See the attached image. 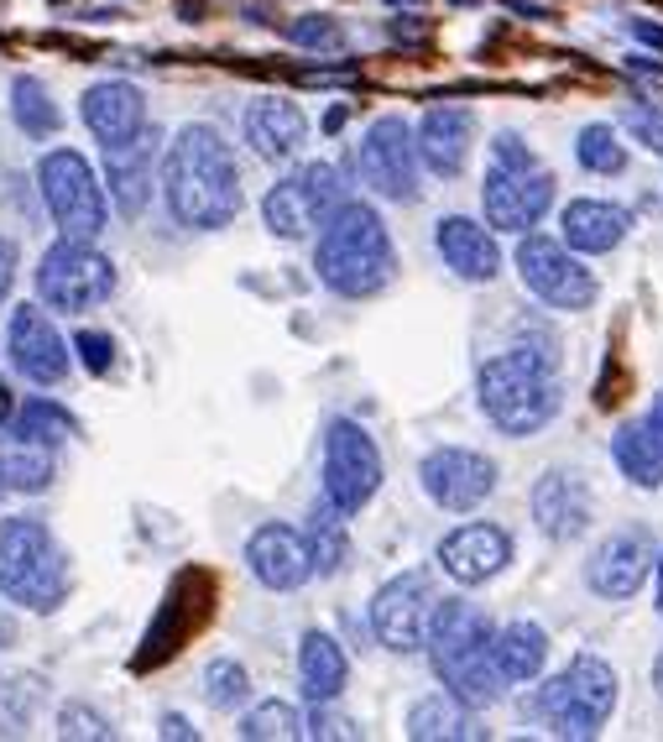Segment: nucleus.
Masks as SVG:
<instances>
[{
	"label": "nucleus",
	"instance_id": "1",
	"mask_svg": "<svg viewBox=\"0 0 663 742\" xmlns=\"http://www.w3.org/2000/svg\"><path fill=\"white\" fill-rule=\"evenodd\" d=\"M162 194H167L173 221L188 225V230L230 225L246 200L230 141L215 126H183L167 147V162H162Z\"/></svg>",
	"mask_w": 663,
	"mask_h": 742
},
{
	"label": "nucleus",
	"instance_id": "2",
	"mask_svg": "<svg viewBox=\"0 0 663 742\" xmlns=\"http://www.w3.org/2000/svg\"><path fill=\"white\" fill-rule=\"evenodd\" d=\"M319 282L340 299H371L398 278V251L387 236L382 215L361 200H345L319 225V251H314Z\"/></svg>",
	"mask_w": 663,
	"mask_h": 742
},
{
	"label": "nucleus",
	"instance_id": "3",
	"mask_svg": "<svg viewBox=\"0 0 663 742\" xmlns=\"http://www.w3.org/2000/svg\"><path fill=\"white\" fill-rule=\"evenodd\" d=\"M481 408L486 419L497 423L502 434L523 440V434H539L543 423L559 413V377H554V356L548 351H507V356H491L481 366Z\"/></svg>",
	"mask_w": 663,
	"mask_h": 742
},
{
	"label": "nucleus",
	"instance_id": "4",
	"mask_svg": "<svg viewBox=\"0 0 663 742\" xmlns=\"http://www.w3.org/2000/svg\"><path fill=\"white\" fill-rule=\"evenodd\" d=\"M0 591L26 612L63 606L68 560L42 518H0Z\"/></svg>",
	"mask_w": 663,
	"mask_h": 742
},
{
	"label": "nucleus",
	"instance_id": "5",
	"mask_svg": "<svg viewBox=\"0 0 663 742\" xmlns=\"http://www.w3.org/2000/svg\"><path fill=\"white\" fill-rule=\"evenodd\" d=\"M617 711V669L601 659H575L539 690V717L554 738H596Z\"/></svg>",
	"mask_w": 663,
	"mask_h": 742
},
{
	"label": "nucleus",
	"instance_id": "6",
	"mask_svg": "<svg viewBox=\"0 0 663 742\" xmlns=\"http://www.w3.org/2000/svg\"><path fill=\"white\" fill-rule=\"evenodd\" d=\"M37 189L42 204L68 241H100L105 225H110V209H105V189L95 179V168L68 152V147H53L47 158L37 162Z\"/></svg>",
	"mask_w": 663,
	"mask_h": 742
},
{
	"label": "nucleus",
	"instance_id": "7",
	"mask_svg": "<svg viewBox=\"0 0 663 742\" xmlns=\"http://www.w3.org/2000/svg\"><path fill=\"white\" fill-rule=\"evenodd\" d=\"M345 200H350V194H345V173L335 162H303L298 173H287V179H278L267 189L262 221L282 241H303V236H314Z\"/></svg>",
	"mask_w": 663,
	"mask_h": 742
},
{
	"label": "nucleus",
	"instance_id": "8",
	"mask_svg": "<svg viewBox=\"0 0 663 742\" xmlns=\"http://www.w3.org/2000/svg\"><path fill=\"white\" fill-rule=\"evenodd\" d=\"M37 293L47 309L58 314H84V309H100L116 293V267L110 257L95 251V241H68L47 246L37 261Z\"/></svg>",
	"mask_w": 663,
	"mask_h": 742
},
{
	"label": "nucleus",
	"instance_id": "9",
	"mask_svg": "<svg viewBox=\"0 0 663 742\" xmlns=\"http://www.w3.org/2000/svg\"><path fill=\"white\" fill-rule=\"evenodd\" d=\"M377 486H382V450H377V440L356 419H335L329 434H324V502L340 518H356L366 502L377 497Z\"/></svg>",
	"mask_w": 663,
	"mask_h": 742
},
{
	"label": "nucleus",
	"instance_id": "10",
	"mask_svg": "<svg viewBox=\"0 0 663 742\" xmlns=\"http://www.w3.org/2000/svg\"><path fill=\"white\" fill-rule=\"evenodd\" d=\"M419 141L407 131L402 116H382V121H371V131L361 137L356 147V173L371 194H382L392 204H413L423 194L419 183Z\"/></svg>",
	"mask_w": 663,
	"mask_h": 742
},
{
	"label": "nucleus",
	"instance_id": "11",
	"mask_svg": "<svg viewBox=\"0 0 663 742\" xmlns=\"http://www.w3.org/2000/svg\"><path fill=\"white\" fill-rule=\"evenodd\" d=\"M434 606H439V585L428 570H407L398 581H387L371 602V627H377L382 648L419 654L428 638V622H434Z\"/></svg>",
	"mask_w": 663,
	"mask_h": 742
},
{
	"label": "nucleus",
	"instance_id": "12",
	"mask_svg": "<svg viewBox=\"0 0 663 742\" xmlns=\"http://www.w3.org/2000/svg\"><path fill=\"white\" fill-rule=\"evenodd\" d=\"M518 278H523L528 293H539L543 303H554V309H590L596 303V278H590V267L569 257V246L548 241V236H533L528 230L523 246H518Z\"/></svg>",
	"mask_w": 663,
	"mask_h": 742
},
{
	"label": "nucleus",
	"instance_id": "13",
	"mask_svg": "<svg viewBox=\"0 0 663 742\" xmlns=\"http://www.w3.org/2000/svg\"><path fill=\"white\" fill-rule=\"evenodd\" d=\"M481 204H486V221L497 230H533L548 215V204H554V179L543 173L539 162H528V168L491 162V173L481 183Z\"/></svg>",
	"mask_w": 663,
	"mask_h": 742
},
{
	"label": "nucleus",
	"instance_id": "14",
	"mask_svg": "<svg viewBox=\"0 0 663 742\" xmlns=\"http://www.w3.org/2000/svg\"><path fill=\"white\" fill-rule=\"evenodd\" d=\"M419 476H423V492L439 502L444 513H476L497 492V465L486 455H476V450H460V444L428 450Z\"/></svg>",
	"mask_w": 663,
	"mask_h": 742
},
{
	"label": "nucleus",
	"instance_id": "15",
	"mask_svg": "<svg viewBox=\"0 0 663 742\" xmlns=\"http://www.w3.org/2000/svg\"><path fill=\"white\" fill-rule=\"evenodd\" d=\"M6 341H11V366H17L26 381L58 387V381L68 377V345H63V335L53 330V320L42 314L37 303H21L17 314H11Z\"/></svg>",
	"mask_w": 663,
	"mask_h": 742
},
{
	"label": "nucleus",
	"instance_id": "16",
	"mask_svg": "<svg viewBox=\"0 0 663 742\" xmlns=\"http://www.w3.org/2000/svg\"><path fill=\"white\" fill-rule=\"evenodd\" d=\"M246 564L251 576L267 585V591H298L308 576H314V560H308V544H303L298 528H282V523H267L246 539Z\"/></svg>",
	"mask_w": 663,
	"mask_h": 742
},
{
	"label": "nucleus",
	"instance_id": "17",
	"mask_svg": "<svg viewBox=\"0 0 663 742\" xmlns=\"http://www.w3.org/2000/svg\"><path fill=\"white\" fill-rule=\"evenodd\" d=\"M648 570H653V544H648L643 534H611V539L590 555L585 581H590V591L606 596V602H627V596L643 591Z\"/></svg>",
	"mask_w": 663,
	"mask_h": 742
},
{
	"label": "nucleus",
	"instance_id": "18",
	"mask_svg": "<svg viewBox=\"0 0 663 742\" xmlns=\"http://www.w3.org/2000/svg\"><path fill=\"white\" fill-rule=\"evenodd\" d=\"M419 162L439 179H455L465 173V162L476 152V116L465 105H434L419 121Z\"/></svg>",
	"mask_w": 663,
	"mask_h": 742
},
{
	"label": "nucleus",
	"instance_id": "19",
	"mask_svg": "<svg viewBox=\"0 0 663 742\" xmlns=\"http://www.w3.org/2000/svg\"><path fill=\"white\" fill-rule=\"evenodd\" d=\"M507 560H512V539L497 523H465L439 544V564L460 585H481L491 576H502Z\"/></svg>",
	"mask_w": 663,
	"mask_h": 742
},
{
	"label": "nucleus",
	"instance_id": "20",
	"mask_svg": "<svg viewBox=\"0 0 663 742\" xmlns=\"http://www.w3.org/2000/svg\"><path fill=\"white\" fill-rule=\"evenodd\" d=\"M152 162H157V131L141 126L137 137L110 141L105 147V179H110V200L121 204V215H141L152 200Z\"/></svg>",
	"mask_w": 663,
	"mask_h": 742
},
{
	"label": "nucleus",
	"instance_id": "21",
	"mask_svg": "<svg viewBox=\"0 0 663 742\" xmlns=\"http://www.w3.org/2000/svg\"><path fill=\"white\" fill-rule=\"evenodd\" d=\"M491 643V622H486V612L476 602H460V596H444L439 606H434V622H428V638H423V648H428V659H434V675H439L444 664L465 659L470 648H486Z\"/></svg>",
	"mask_w": 663,
	"mask_h": 742
},
{
	"label": "nucleus",
	"instance_id": "22",
	"mask_svg": "<svg viewBox=\"0 0 663 742\" xmlns=\"http://www.w3.org/2000/svg\"><path fill=\"white\" fill-rule=\"evenodd\" d=\"M434 246H439L444 267H449L455 278H465V282H491L497 272H502V251H497V241L486 236V225L465 221V215L439 221Z\"/></svg>",
	"mask_w": 663,
	"mask_h": 742
},
{
	"label": "nucleus",
	"instance_id": "23",
	"mask_svg": "<svg viewBox=\"0 0 663 742\" xmlns=\"http://www.w3.org/2000/svg\"><path fill=\"white\" fill-rule=\"evenodd\" d=\"M79 116H84V126L100 137V147H110V141L137 137L141 126H146V100H141L137 84L105 79V84H95V89L84 95Z\"/></svg>",
	"mask_w": 663,
	"mask_h": 742
},
{
	"label": "nucleus",
	"instance_id": "24",
	"mask_svg": "<svg viewBox=\"0 0 663 742\" xmlns=\"http://www.w3.org/2000/svg\"><path fill=\"white\" fill-rule=\"evenodd\" d=\"M533 518L548 539H580L585 523H590V492H585L580 476L569 471H548L539 486H533Z\"/></svg>",
	"mask_w": 663,
	"mask_h": 742
},
{
	"label": "nucleus",
	"instance_id": "25",
	"mask_svg": "<svg viewBox=\"0 0 663 742\" xmlns=\"http://www.w3.org/2000/svg\"><path fill=\"white\" fill-rule=\"evenodd\" d=\"M308 137V121L293 100H257L246 110V141L267 162H287Z\"/></svg>",
	"mask_w": 663,
	"mask_h": 742
},
{
	"label": "nucleus",
	"instance_id": "26",
	"mask_svg": "<svg viewBox=\"0 0 663 742\" xmlns=\"http://www.w3.org/2000/svg\"><path fill=\"white\" fill-rule=\"evenodd\" d=\"M559 225H564V246H569V251H611V246L627 241L632 215H627L622 204L575 200V204H564Z\"/></svg>",
	"mask_w": 663,
	"mask_h": 742
},
{
	"label": "nucleus",
	"instance_id": "27",
	"mask_svg": "<svg viewBox=\"0 0 663 742\" xmlns=\"http://www.w3.org/2000/svg\"><path fill=\"white\" fill-rule=\"evenodd\" d=\"M298 675H303V696L314 706H329L340 701L345 680H350V664H345V648L329 633H303V648H298Z\"/></svg>",
	"mask_w": 663,
	"mask_h": 742
},
{
	"label": "nucleus",
	"instance_id": "28",
	"mask_svg": "<svg viewBox=\"0 0 663 742\" xmlns=\"http://www.w3.org/2000/svg\"><path fill=\"white\" fill-rule=\"evenodd\" d=\"M439 680H444V690H449L455 701H465L470 711L497 706V701H502V690H507L502 669H497V654H491V643H486V648H470V654H465V659H455V664H444Z\"/></svg>",
	"mask_w": 663,
	"mask_h": 742
},
{
	"label": "nucleus",
	"instance_id": "29",
	"mask_svg": "<svg viewBox=\"0 0 663 742\" xmlns=\"http://www.w3.org/2000/svg\"><path fill=\"white\" fill-rule=\"evenodd\" d=\"M491 654H497L507 685H528L539 680L543 659H548V633L539 622H507L502 633H491Z\"/></svg>",
	"mask_w": 663,
	"mask_h": 742
},
{
	"label": "nucleus",
	"instance_id": "30",
	"mask_svg": "<svg viewBox=\"0 0 663 742\" xmlns=\"http://www.w3.org/2000/svg\"><path fill=\"white\" fill-rule=\"evenodd\" d=\"M407 738L419 742H476L481 727L470 717V706L455 701L449 690L444 696H423L413 711H407Z\"/></svg>",
	"mask_w": 663,
	"mask_h": 742
},
{
	"label": "nucleus",
	"instance_id": "31",
	"mask_svg": "<svg viewBox=\"0 0 663 742\" xmlns=\"http://www.w3.org/2000/svg\"><path fill=\"white\" fill-rule=\"evenodd\" d=\"M611 455H617V465H622V476L632 486H663V434L648 419L627 423L617 444H611Z\"/></svg>",
	"mask_w": 663,
	"mask_h": 742
},
{
	"label": "nucleus",
	"instance_id": "32",
	"mask_svg": "<svg viewBox=\"0 0 663 742\" xmlns=\"http://www.w3.org/2000/svg\"><path fill=\"white\" fill-rule=\"evenodd\" d=\"M11 434H17L21 444H42V450H53V444H63L68 434H74V419L63 413L58 402L32 398V402H21L17 423H11Z\"/></svg>",
	"mask_w": 663,
	"mask_h": 742
},
{
	"label": "nucleus",
	"instance_id": "33",
	"mask_svg": "<svg viewBox=\"0 0 663 742\" xmlns=\"http://www.w3.org/2000/svg\"><path fill=\"white\" fill-rule=\"evenodd\" d=\"M0 486L6 492H47L53 486V450L42 444H17L0 455Z\"/></svg>",
	"mask_w": 663,
	"mask_h": 742
},
{
	"label": "nucleus",
	"instance_id": "34",
	"mask_svg": "<svg viewBox=\"0 0 663 742\" xmlns=\"http://www.w3.org/2000/svg\"><path fill=\"white\" fill-rule=\"evenodd\" d=\"M11 116H17V126L26 131V137H53L58 131V105H53V95L42 89L37 79H17L11 84Z\"/></svg>",
	"mask_w": 663,
	"mask_h": 742
},
{
	"label": "nucleus",
	"instance_id": "35",
	"mask_svg": "<svg viewBox=\"0 0 663 742\" xmlns=\"http://www.w3.org/2000/svg\"><path fill=\"white\" fill-rule=\"evenodd\" d=\"M303 544H308V560H314V570H319V576H335V570L345 564V555H350V549H345V518L329 507V502L314 513V523H308V539H303Z\"/></svg>",
	"mask_w": 663,
	"mask_h": 742
},
{
	"label": "nucleus",
	"instance_id": "36",
	"mask_svg": "<svg viewBox=\"0 0 663 742\" xmlns=\"http://www.w3.org/2000/svg\"><path fill=\"white\" fill-rule=\"evenodd\" d=\"M241 738H251V742H287V738H303V717H298V711H293L287 701H262L257 711H246Z\"/></svg>",
	"mask_w": 663,
	"mask_h": 742
},
{
	"label": "nucleus",
	"instance_id": "37",
	"mask_svg": "<svg viewBox=\"0 0 663 742\" xmlns=\"http://www.w3.org/2000/svg\"><path fill=\"white\" fill-rule=\"evenodd\" d=\"M575 158H580V168H590V173H622L627 168V147L622 137L611 131V126H585L580 141H575Z\"/></svg>",
	"mask_w": 663,
	"mask_h": 742
},
{
	"label": "nucleus",
	"instance_id": "38",
	"mask_svg": "<svg viewBox=\"0 0 663 742\" xmlns=\"http://www.w3.org/2000/svg\"><path fill=\"white\" fill-rule=\"evenodd\" d=\"M246 696H251V680L236 659H215L204 669V701L215 711H236V706H246Z\"/></svg>",
	"mask_w": 663,
	"mask_h": 742
},
{
	"label": "nucleus",
	"instance_id": "39",
	"mask_svg": "<svg viewBox=\"0 0 663 742\" xmlns=\"http://www.w3.org/2000/svg\"><path fill=\"white\" fill-rule=\"evenodd\" d=\"M627 137L638 141L643 152H653V158H663V105H632L622 116Z\"/></svg>",
	"mask_w": 663,
	"mask_h": 742
},
{
	"label": "nucleus",
	"instance_id": "40",
	"mask_svg": "<svg viewBox=\"0 0 663 742\" xmlns=\"http://www.w3.org/2000/svg\"><path fill=\"white\" fill-rule=\"evenodd\" d=\"M287 37L298 42V47H345V32L329 17H298L287 26Z\"/></svg>",
	"mask_w": 663,
	"mask_h": 742
},
{
	"label": "nucleus",
	"instance_id": "41",
	"mask_svg": "<svg viewBox=\"0 0 663 742\" xmlns=\"http://www.w3.org/2000/svg\"><path fill=\"white\" fill-rule=\"evenodd\" d=\"M74 351H79V362L89 366L95 377H105V372H110V362H116V345H110V335H100V330H79Z\"/></svg>",
	"mask_w": 663,
	"mask_h": 742
},
{
	"label": "nucleus",
	"instance_id": "42",
	"mask_svg": "<svg viewBox=\"0 0 663 742\" xmlns=\"http://www.w3.org/2000/svg\"><path fill=\"white\" fill-rule=\"evenodd\" d=\"M58 732L63 738H110V727H105L100 711H84V706H68V711H63Z\"/></svg>",
	"mask_w": 663,
	"mask_h": 742
},
{
	"label": "nucleus",
	"instance_id": "43",
	"mask_svg": "<svg viewBox=\"0 0 663 742\" xmlns=\"http://www.w3.org/2000/svg\"><path fill=\"white\" fill-rule=\"evenodd\" d=\"M303 738H356V732H350V722H340V717H329V711L314 706V717H308V727H303Z\"/></svg>",
	"mask_w": 663,
	"mask_h": 742
},
{
	"label": "nucleus",
	"instance_id": "44",
	"mask_svg": "<svg viewBox=\"0 0 663 742\" xmlns=\"http://www.w3.org/2000/svg\"><path fill=\"white\" fill-rule=\"evenodd\" d=\"M11 282H17V241L0 236V303H6V293H11Z\"/></svg>",
	"mask_w": 663,
	"mask_h": 742
},
{
	"label": "nucleus",
	"instance_id": "45",
	"mask_svg": "<svg viewBox=\"0 0 663 742\" xmlns=\"http://www.w3.org/2000/svg\"><path fill=\"white\" fill-rule=\"evenodd\" d=\"M162 738H194V727L183 717H162Z\"/></svg>",
	"mask_w": 663,
	"mask_h": 742
},
{
	"label": "nucleus",
	"instance_id": "46",
	"mask_svg": "<svg viewBox=\"0 0 663 742\" xmlns=\"http://www.w3.org/2000/svg\"><path fill=\"white\" fill-rule=\"evenodd\" d=\"M632 32L643 42H653V47H663V26H653V21H632Z\"/></svg>",
	"mask_w": 663,
	"mask_h": 742
},
{
	"label": "nucleus",
	"instance_id": "47",
	"mask_svg": "<svg viewBox=\"0 0 663 742\" xmlns=\"http://www.w3.org/2000/svg\"><path fill=\"white\" fill-rule=\"evenodd\" d=\"M648 423H653V429H659V434H663V392H659V398H653V408H648Z\"/></svg>",
	"mask_w": 663,
	"mask_h": 742
},
{
	"label": "nucleus",
	"instance_id": "48",
	"mask_svg": "<svg viewBox=\"0 0 663 742\" xmlns=\"http://www.w3.org/2000/svg\"><path fill=\"white\" fill-rule=\"evenodd\" d=\"M340 121H345V105H335V110L324 116V131H340Z\"/></svg>",
	"mask_w": 663,
	"mask_h": 742
},
{
	"label": "nucleus",
	"instance_id": "49",
	"mask_svg": "<svg viewBox=\"0 0 663 742\" xmlns=\"http://www.w3.org/2000/svg\"><path fill=\"white\" fill-rule=\"evenodd\" d=\"M653 690H659V696H663V654H659V659H653Z\"/></svg>",
	"mask_w": 663,
	"mask_h": 742
},
{
	"label": "nucleus",
	"instance_id": "50",
	"mask_svg": "<svg viewBox=\"0 0 663 742\" xmlns=\"http://www.w3.org/2000/svg\"><path fill=\"white\" fill-rule=\"evenodd\" d=\"M653 564H659V570H663V555H659V560H653ZM659 606H663V581H659Z\"/></svg>",
	"mask_w": 663,
	"mask_h": 742
}]
</instances>
